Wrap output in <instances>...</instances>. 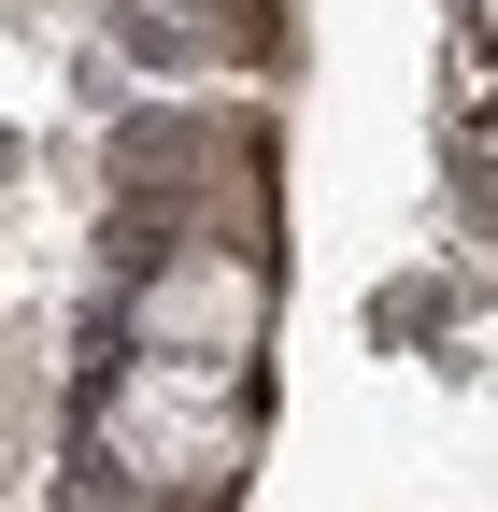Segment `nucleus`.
Masks as SVG:
<instances>
[{
  "mask_svg": "<svg viewBox=\"0 0 498 512\" xmlns=\"http://www.w3.org/2000/svg\"><path fill=\"white\" fill-rule=\"evenodd\" d=\"M242 342H257V271H242V256H185V271H157L143 356H214V370H242Z\"/></svg>",
  "mask_w": 498,
  "mask_h": 512,
  "instance_id": "1",
  "label": "nucleus"
}]
</instances>
